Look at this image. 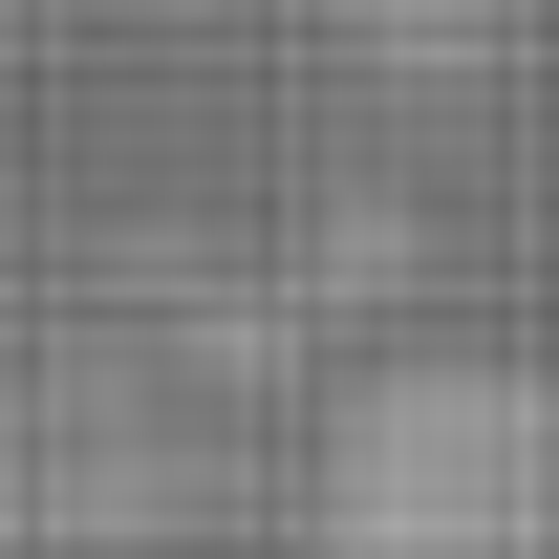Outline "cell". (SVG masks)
Instances as JSON below:
<instances>
[{
    "label": "cell",
    "mask_w": 559,
    "mask_h": 559,
    "mask_svg": "<svg viewBox=\"0 0 559 559\" xmlns=\"http://www.w3.org/2000/svg\"><path fill=\"white\" fill-rule=\"evenodd\" d=\"M301 559H559V366L538 345L388 366L301 474Z\"/></svg>",
    "instance_id": "6da1fadb"
}]
</instances>
